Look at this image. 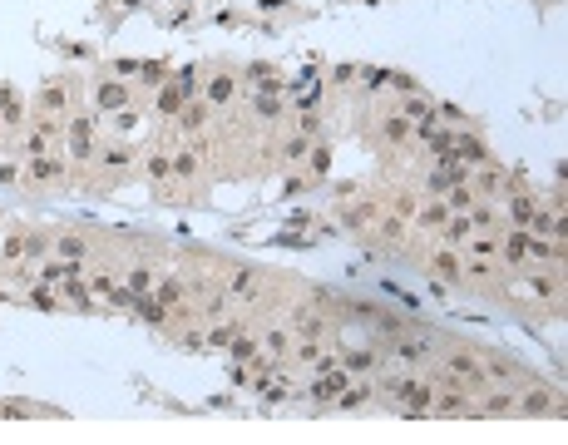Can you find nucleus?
I'll list each match as a JSON object with an SVG mask.
<instances>
[{"instance_id":"a19ab883","label":"nucleus","mask_w":568,"mask_h":445,"mask_svg":"<svg viewBox=\"0 0 568 445\" xmlns=\"http://www.w3.org/2000/svg\"><path fill=\"white\" fill-rule=\"evenodd\" d=\"M296 332L301 336H321V317H316V312H296Z\"/></svg>"},{"instance_id":"5701e85b","label":"nucleus","mask_w":568,"mask_h":445,"mask_svg":"<svg viewBox=\"0 0 568 445\" xmlns=\"http://www.w3.org/2000/svg\"><path fill=\"white\" fill-rule=\"evenodd\" d=\"M95 159L109 168V173H124V163H129V149H124V144H109V149H99Z\"/></svg>"},{"instance_id":"72a5a7b5","label":"nucleus","mask_w":568,"mask_h":445,"mask_svg":"<svg viewBox=\"0 0 568 445\" xmlns=\"http://www.w3.org/2000/svg\"><path fill=\"white\" fill-rule=\"evenodd\" d=\"M445 218H450V203H425V208H420V222H425V227H445Z\"/></svg>"},{"instance_id":"79ce46f5","label":"nucleus","mask_w":568,"mask_h":445,"mask_svg":"<svg viewBox=\"0 0 568 445\" xmlns=\"http://www.w3.org/2000/svg\"><path fill=\"white\" fill-rule=\"evenodd\" d=\"M306 149H311V139H306V134H296V139H286V159H306Z\"/></svg>"},{"instance_id":"0eeeda50","label":"nucleus","mask_w":568,"mask_h":445,"mask_svg":"<svg viewBox=\"0 0 568 445\" xmlns=\"http://www.w3.org/2000/svg\"><path fill=\"white\" fill-rule=\"evenodd\" d=\"M494 193H509V178H504L499 168H484V163H479V173H474V198H494Z\"/></svg>"},{"instance_id":"2eb2a0df","label":"nucleus","mask_w":568,"mask_h":445,"mask_svg":"<svg viewBox=\"0 0 568 445\" xmlns=\"http://www.w3.org/2000/svg\"><path fill=\"white\" fill-rule=\"evenodd\" d=\"M410 129H415V124H410V119H405L400 109H395V114H385V124H380L385 144H400V139H410Z\"/></svg>"},{"instance_id":"8fccbe9b","label":"nucleus","mask_w":568,"mask_h":445,"mask_svg":"<svg viewBox=\"0 0 568 445\" xmlns=\"http://www.w3.org/2000/svg\"><path fill=\"white\" fill-rule=\"evenodd\" d=\"M504 411H509V401H504V396H494V401L484 406V416H504Z\"/></svg>"},{"instance_id":"ddd939ff","label":"nucleus","mask_w":568,"mask_h":445,"mask_svg":"<svg viewBox=\"0 0 568 445\" xmlns=\"http://www.w3.org/2000/svg\"><path fill=\"white\" fill-rule=\"evenodd\" d=\"M504 213H509V222H514V227H524V222H529V213H534V198H524V193H514V188H509V193H504Z\"/></svg>"},{"instance_id":"aec40b11","label":"nucleus","mask_w":568,"mask_h":445,"mask_svg":"<svg viewBox=\"0 0 568 445\" xmlns=\"http://www.w3.org/2000/svg\"><path fill=\"white\" fill-rule=\"evenodd\" d=\"M232 90H237V85H232V75H213V80H208V104H227V100H232Z\"/></svg>"},{"instance_id":"58836bf2","label":"nucleus","mask_w":568,"mask_h":445,"mask_svg":"<svg viewBox=\"0 0 568 445\" xmlns=\"http://www.w3.org/2000/svg\"><path fill=\"white\" fill-rule=\"evenodd\" d=\"M262 351H267L272 361H277V356H286V332H277V327H272V332L262 336Z\"/></svg>"},{"instance_id":"473e14b6","label":"nucleus","mask_w":568,"mask_h":445,"mask_svg":"<svg viewBox=\"0 0 568 445\" xmlns=\"http://www.w3.org/2000/svg\"><path fill=\"white\" fill-rule=\"evenodd\" d=\"M203 119H208V104H188V109H183V119H178V129H183V134H198V129H203Z\"/></svg>"},{"instance_id":"7c9ffc66","label":"nucleus","mask_w":568,"mask_h":445,"mask_svg":"<svg viewBox=\"0 0 568 445\" xmlns=\"http://www.w3.org/2000/svg\"><path fill=\"white\" fill-rule=\"evenodd\" d=\"M237 332H242L237 322H218L213 332H203V341H208V346H227V341H232V336H237Z\"/></svg>"},{"instance_id":"dca6fc26","label":"nucleus","mask_w":568,"mask_h":445,"mask_svg":"<svg viewBox=\"0 0 568 445\" xmlns=\"http://www.w3.org/2000/svg\"><path fill=\"white\" fill-rule=\"evenodd\" d=\"M376 351H346V356H336V366H341V371H351V376H356V371H376Z\"/></svg>"},{"instance_id":"f3484780","label":"nucleus","mask_w":568,"mask_h":445,"mask_svg":"<svg viewBox=\"0 0 568 445\" xmlns=\"http://www.w3.org/2000/svg\"><path fill=\"white\" fill-rule=\"evenodd\" d=\"M440 232H445V247H465V237H470L474 227H470V218L460 213V218H445V227H440Z\"/></svg>"},{"instance_id":"f704fd0d","label":"nucleus","mask_w":568,"mask_h":445,"mask_svg":"<svg viewBox=\"0 0 568 445\" xmlns=\"http://www.w3.org/2000/svg\"><path fill=\"white\" fill-rule=\"evenodd\" d=\"M524 411H529V416H549V411H554V401H549V391H544V386H539V391H529V401H524Z\"/></svg>"},{"instance_id":"09e8293b","label":"nucleus","mask_w":568,"mask_h":445,"mask_svg":"<svg viewBox=\"0 0 568 445\" xmlns=\"http://www.w3.org/2000/svg\"><path fill=\"white\" fill-rule=\"evenodd\" d=\"M15 173H20V163H10V159H0V183H15Z\"/></svg>"},{"instance_id":"b1692460","label":"nucleus","mask_w":568,"mask_h":445,"mask_svg":"<svg viewBox=\"0 0 568 445\" xmlns=\"http://www.w3.org/2000/svg\"><path fill=\"white\" fill-rule=\"evenodd\" d=\"M0 124H5V129L20 124V100H15V90H5V85H0Z\"/></svg>"},{"instance_id":"ea45409f","label":"nucleus","mask_w":568,"mask_h":445,"mask_svg":"<svg viewBox=\"0 0 568 445\" xmlns=\"http://www.w3.org/2000/svg\"><path fill=\"white\" fill-rule=\"evenodd\" d=\"M306 163H311L316 173H326V168H331V149H326V144H316V149H306Z\"/></svg>"},{"instance_id":"c03bdc74","label":"nucleus","mask_w":568,"mask_h":445,"mask_svg":"<svg viewBox=\"0 0 568 445\" xmlns=\"http://www.w3.org/2000/svg\"><path fill=\"white\" fill-rule=\"evenodd\" d=\"M30 302H35V307H40V312H55V307H60V302H55V297H50V292H45V282H40V287H35V292H30Z\"/></svg>"},{"instance_id":"393cba45","label":"nucleus","mask_w":568,"mask_h":445,"mask_svg":"<svg viewBox=\"0 0 568 445\" xmlns=\"http://www.w3.org/2000/svg\"><path fill=\"white\" fill-rule=\"evenodd\" d=\"M445 193H450V213H470V203H474V188H470V183H450Z\"/></svg>"},{"instance_id":"4c0bfd02","label":"nucleus","mask_w":568,"mask_h":445,"mask_svg":"<svg viewBox=\"0 0 568 445\" xmlns=\"http://www.w3.org/2000/svg\"><path fill=\"white\" fill-rule=\"evenodd\" d=\"M168 173H173V159H168V154H154V159H149V178H154V183H164Z\"/></svg>"},{"instance_id":"e433bc0d","label":"nucleus","mask_w":568,"mask_h":445,"mask_svg":"<svg viewBox=\"0 0 568 445\" xmlns=\"http://www.w3.org/2000/svg\"><path fill=\"white\" fill-rule=\"evenodd\" d=\"M400 114H405V119H410V124H420V119H430V104H425V100H420V95H410V100H405V104H400Z\"/></svg>"},{"instance_id":"c85d7f7f","label":"nucleus","mask_w":568,"mask_h":445,"mask_svg":"<svg viewBox=\"0 0 568 445\" xmlns=\"http://www.w3.org/2000/svg\"><path fill=\"white\" fill-rule=\"evenodd\" d=\"M65 297H70V302H80V307H95V297H90V287L80 282V272H75V277H65Z\"/></svg>"},{"instance_id":"412c9836","label":"nucleus","mask_w":568,"mask_h":445,"mask_svg":"<svg viewBox=\"0 0 568 445\" xmlns=\"http://www.w3.org/2000/svg\"><path fill=\"white\" fill-rule=\"evenodd\" d=\"M55 252H60L65 262H85V252H90V242L70 232V237H60V242H55Z\"/></svg>"},{"instance_id":"a18cd8bd","label":"nucleus","mask_w":568,"mask_h":445,"mask_svg":"<svg viewBox=\"0 0 568 445\" xmlns=\"http://www.w3.org/2000/svg\"><path fill=\"white\" fill-rule=\"evenodd\" d=\"M178 104H183V90H178V85H173V90H168V95H164V104H159V109H164V114H173V109H178Z\"/></svg>"},{"instance_id":"cd10ccee","label":"nucleus","mask_w":568,"mask_h":445,"mask_svg":"<svg viewBox=\"0 0 568 445\" xmlns=\"http://www.w3.org/2000/svg\"><path fill=\"white\" fill-rule=\"evenodd\" d=\"M159 302H164V307H178V302H183V282H178V277H164V282H159Z\"/></svg>"},{"instance_id":"49530a36","label":"nucleus","mask_w":568,"mask_h":445,"mask_svg":"<svg viewBox=\"0 0 568 445\" xmlns=\"http://www.w3.org/2000/svg\"><path fill=\"white\" fill-rule=\"evenodd\" d=\"M257 114H262V119H277V100H272V95H257Z\"/></svg>"},{"instance_id":"9b49d317","label":"nucleus","mask_w":568,"mask_h":445,"mask_svg":"<svg viewBox=\"0 0 568 445\" xmlns=\"http://www.w3.org/2000/svg\"><path fill=\"white\" fill-rule=\"evenodd\" d=\"M371 396H376V391H371L366 381H346V391L336 396V406H341V411H361V406L371 401Z\"/></svg>"},{"instance_id":"a211bd4d","label":"nucleus","mask_w":568,"mask_h":445,"mask_svg":"<svg viewBox=\"0 0 568 445\" xmlns=\"http://www.w3.org/2000/svg\"><path fill=\"white\" fill-rule=\"evenodd\" d=\"M430 272H440V277H450V282H460V277H465V267H460V257H455V252H435V257H430Z\"/></svg>"},{"instance_id":"7ed1b4c3","label":"nucleus","mask_w":568,"mask_h":445,"mask_svg":"<svg viewBox=\"0 0 568 445\" xmlns=\"http://www.w3.org/2000/svg\"><path fill=\"white\" fill-rule=\"evenodd\" d=\"M346 381H351V371H341V366H331V371H316V381H311V401H336L341 391H346Z\"/></svg>"},{"instance_id":"2f4dec72","label":"nucleus","mask_w":568,"mask_h":445,"mask_svg":"<svg viewBox=\"0 0 568 445\" xmlns=\"http://www.w3.org/2000/svg\"><path fill=\"white\" fill-rule=\"evenodd\" d=\"M227 351H232L237 361H257V341H252V336H242V332L227 341Z\"/></svg>"},{"instance_id":"f03ea898","label":"nucleus","mask_w":568,"mask_h":445,"mask_svg":"<svg viewBox=\"0 0 568 445\" xmlns=\"http://www.w3.org/2000/svg\"><path fill=\"white\" fill-rule=\"evenodd\" d=\"M445 376H450L455 386H465V391H484V386H489V376H484V361H474L470 351H455V356H445Z\"/></svg>"},{"instance_id":"f257e3e1","label":"nucleus","mask_w":568,"mask_h":445,"mask_svg":"<svg viewBox=\"0 0 568 445\" xmlns=\"http://www.w3.org/2000/svg\"><path fill=\"white\" fill-rule=\"evenodd\" d=\"M385 386H390V396L400 401L405 416H425L430 401H435V386H425V381H400V376H390Z\"/></svg>"},{"instance_id":"37998d69","label":"nucleus","mask_w":568,"mask_h":445,"mask_svg":"<svg viewBox=\"0 0 568 445\" xmlns=\"http://www.w3.org/2000/svg\"><path fill=\"white\" fill-rule=\"evenodd\" d=\"M257 391H262L267 401H282V396H286V381H282V376H277V381H257Z\"/></svg>"},{"instance_id":"1a4fd4ad","label":"nucleus","mask_w":568,"mask_h":445,"mask_svg":"<svg viewBox=\"0 0 568 445\" xmlns=\"http://www.w3.org/2000/svg\"><path fill=\"white\" fill-rule=\"evenodd\" d=\"M35 104H40V114H65L70 109V90H65V85H45Z\"/></svg>"},{"instance_id":"4468645a","label":"nucleus","mask_w":568,"mask_h":445,"mask_svg":"<svg viewBox=\"0 0 568 445\" xmlns=\"http://www.w3.org/2000/svg\"><path fill=\"white\" fill-rule=\"evenodd\" d=\"M168 159H173V173H178V178H193V173H198V163H203V149H198V144H188V149H178V154H168Z\"/></svg>"},{"instance_id":"f8f14e48","label":"nucleus","mask_w":568,"mask_h":445,"mask_svg":"<svg viewBox=\"0 0 568 445\" xmlns=\"http://www.w3.org/2000/svg\"><path fill=\"white\" fill-rule=\"evenodd\" d=\"M99 109H109V114L119 109V114H124V109H129V90L114 85V80H104V85H99Z\"/></svg>"},{"instance_id":"423d86ee","label":"nucleus","mask_w":568,"mask_h":445,"mask_svg":"<svg viewBox=\"0 0 568 445\" xmlns=\"http://www.w3.org/2000/svg\"><path fill=\"white\" fill-rule=\"evenodd\" d=\"M60 139V124H50V119H40L30 134H25V154L30 159H40V154H50V144Z\"/></svg>"},{"instance_id":"20e7f679","label":"nucleus","mask_w":568,"mask_h":445,"mask_svg":"<svg viewBox=\"0 0 568 445\" xmlns=\"http://www.w3.org/2000/svg\"><path fill=\"white\" fill-rule=\"evenodd\" d=\"M65 159H50V154H40V159H30L25 163V173H30V183H60L65 178Z\"/></svg>"},{"instance_id":"9d476101","label":"nucleus","mask_w":568,"mask_h":445,"mask_svg":"<svg viewBox=\"0 0 568 445\" xmlns=\"http://www.w3.org/2000/svg\"><path fill=\"white\" fill-rule=\"evenodd\" d=\"M90 129H95V119H75L70 124V154L75 159H90L95 149H90Z\"/></svg>"},{"instance_id":"a878e982","label":"nucleus","mask_w":568,"mask_h":445,"mask_svg":"<svg viewBox=\"0 0 568 445\" xmlns=\"http://www.w3.org/2000/svg\"><path fill=\"white\" fill-rule=\"evenodd\" d=\"M524 242H529V232H524V227H514V232L499 242V252H504L509 262H519V257H524Z\"/></svg>"},{"instance_id":"39448f33","label":"nucleus","mask_w":568,"mask_h":445,"mask_svg":"<svg viewBox=\"0 0 568 445\" xmlns=\"http://www.w3.org/2000/svg\"><path fill=\"white\" fill-rule=\"evenodd\" d=\"M430 356H435V346H430L425 336H395V361L420 366V361H430Z\"/></svg>"},{"instance_id":"c9c22d12","label":"nucleus","mask_w":568,"mask_h":445,"mask_svg":"<svg viewBox=\"0 0 568 445\" xmlns=\"http://www.w3.org/2000/svg\"><path fill=\"white\" fill-rule=\"evenodd\" d=\"M465 247H470V252H479V257H489V252H499V237H484V232H470V237H465Z\"/></svg>"},{"instance_id":"c756f323","label":"nucleus","mask_w":568,"mask_h":445,"mask_svg":"<svg viewBox=\"0 0 568 445\" xmlns=\"http://www.w3.org/2000/svg\"><path fill=\"white\" fill-rule=\"evenodd\" d=\"M484 376H499V381H514V376H519V366H514V361H504V356H489V361H484Z\"/></svg>"},{"instance_id":"6e6552de","label":"nucleus","mask_w":568,"mask_h":445,"mask_svg":"<svg viewBox=\"0 0 568 445\" xmlns=\"http://www.w3.org/2000/svg\"><path fill=\"white\" fill-rule=\"evenodd\" d=\"M460 163H470V168H479V163H489V154H484V144L474 139V134H455V149H450Z\"/></svg>"},{"instance_id":"bb28decb","label":"nucleus","mask_w":568,"mask_h":445,"mask_svg":"<svg viewBox=\"0 0 568 445\" xmlns=\"http://www.w3.org/2000/svg\"><path fill=\"white\" fill-rule=\"evenodd\" d=\"M252 292H257V277L252 272H232L227 277V297H252Z\"/></svg>"},{"instance_id":"de8ad7c7","label":"nucleus","mask_w":568,"mask_h":445,"mask_svg":"<svg viewBox=\"0 0 568 445\" xmlns=\"http://www.w3.org/2000/svg\"><path fill=\"white\" fill-rule=\"evenodd\" d=\"M0 252H5V257H25V237H5Z\"/></svg>"},{"instance_id":"4be33fe9","label":"nucleus","mask_w":568,"mask_h":445,"mask_svg":"<svg viewBox=\"0 0 568 445\" xmlns=\"http://www.w3.org/2000/svg\"><path fill=\"white\" fill-rule=\"evenodd\" d=\"M154 277H159L154 267H134V272L124 277V287H129L134 297H144V292H154Z\"/></svg>"},{"instance_id":"6ab92c4d","label":"nucleus","mask_w":568,"mask_h":445,"mask_svg":"<svg viewBox=\"0 0 568 445\" xmlns=\"http://www.w3.org/2000/svg\"><path fill=\"white\" fill-rule=\"evenodd\" d=\"M465 218H470V227H474V232H489V227L499 222V213H494L489 203H479V198H474V203H470V213H465Z\"/></svg>"}]
</instances>
